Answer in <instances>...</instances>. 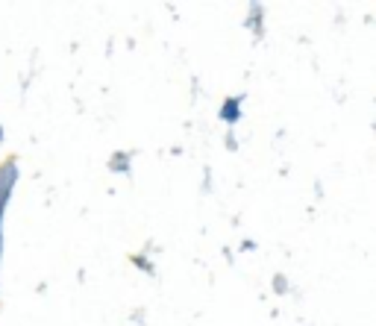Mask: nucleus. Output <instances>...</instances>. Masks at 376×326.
I'll return each mask as SVG.
<instances>
[{
    "label": "nucleus",
    "instance_id": "1",
    "mask_svg": "<svg viewBox=\"0 0 376 326\" xmlns=\"http://www.w3.org/2000/svg\"><path fill=\"white\" fill-rule=\"evenodd\" d=\"M223 118H226V121L238 118V103H226V112H223Z\"/></svg>",
    "mask_w": 376,
    "mask_h": 326
}]
</instances>
